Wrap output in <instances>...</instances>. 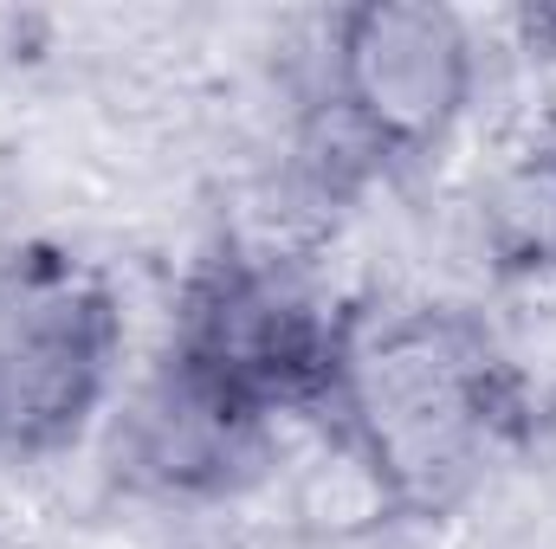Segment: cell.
<instances>
[{"label": "cell", "instance_id": "cell-1", "mask_svg": "<svg viewBox=\"0 0 556 549\" xmlns=\"http://www.w3.org/2000/svg\"><path fill=\"white\" fill-rule=\"evenodd\" d=\"M317 426L389 511L440 518L525 439L531 388L472 304L376 297L343 310Z\"/></svg>", "mask_w": 556, "mask_h": 549}, {"label": "cell", "instance_id": "cell-6", "mask_svg": "<svg viewBox=\"0 0 556 549\" xmlns=\"http://www.w3.org/2000/svg\"><path fill=\"white\" fill-rule=\"evenodd\" d=\"M485 246L505 272L556 278V117L485 188Z\"/></svg>", "mask_w": 556, "mask_h": 549}, {"label": "cell", "instance_id": "cell-5", "mask_svg": "<svg viewBox=\"0 0 556 549\" xmlns=\"http://www.w3.org/2000/svg\"><path fill=\"white\" fill-rule=\"evenodd\" d=\"M260 452H266V433L207 408L201 395L168 382L155 362L117 413V472L162 498H220L253 478Z\"/></svg>", "mask_w": 556, "mask_h": 549}, {"label": "cell", "instance_id": "cell-4", "mask_svg": "<svg viewBox=\"0 0 556 549\" xmlns=\"http://www.w3.org/2000/svg\"><path fill=\"white\" fill-rule=\"evenodd\" d=\"M479 98V39L440 0H356L324 33V117L350 175L433 155Z\"/></svg>", "mask_w": 556, "mask_h": 549}, {"label": "cell", "instance_id": "cell-3", "mask_svg": "<svg viewBox=\"0 0 556 549\" xmlns=\"http://www.w3.org/2000/svg\"><path fill=\"white\" fill-rule=\"evenodd\" d=\"M124 297L111 272L59 240L0 253V459L72 452L124 375Z\"/></svg>", "mask_w": 556, "mask_h": 549}, {"label": "cell", "instance_id": "cell-2", "mask_svg": "<svg viewBox=\"0 0 556 549\" xmlns=\"http://www.w3.org/2000/svg\"><path fill=\"white\" fill-rule=\"evenodd\" d=\"M343 310L291 259L227 240L181 278L155 369L273 439L278 420H317Z\"/></svg>", "mask_w": 556, "mask_h": 549}]
</instances>
